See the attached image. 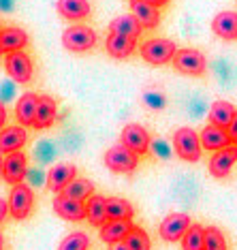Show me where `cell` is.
Returning a JSON list of instances; mask_svg holds the SVG:
<instances>
[{
  "instance_id": "cell-1",
  "label": "cell",
  "mask_w": 237,
  "mask_h": 250,
  "mask_svg": "<svg viewBox=\"0 0 237 250\" xmlns=\"http://www.w3.org/2000/svg\"><path fill=\"white\" fill-rule=\"evenodd\" d=\"M173 150H176V154L182 158V161L197 163L203 152L201 135H197V130L190 126H179L176 133H173Z\"/></svg>"
},
{
  "instance_id": "cell-2",
  "label": "cell",
  "mask_w": 237,
  "mask_h": 250,
  "mask_svg": "<svg viewBox=\"0 0 237 250\" xmlns=\"http://www.w3.org/2000/svg\"><path fill=\"white\" fill-rule=\"evenodd\" d=\"M139 54L145 62L160 66V64H167V62H173L178 47L171 39H150V41H145L139 47Z\"/></svg>"
},
{
  "instance_id": "cell-3",
  "label": "cell",
  "mask_w": 237,
  "mask_h": 250,
  "mask_svg": "<svg viewBox=\"0 0 237 250\" xmlns=\"http://www.w3.org/2000/svg\"><path fill=\"white\" fill-rule=\"evenodd\" d=\"M62 45H64L69 52H75V54L90 52V49L97 45V32L90 26H83V24L69 26L62 32Z\"/></svg>"
},
{
  "instance_id": "cell-4",
  "label": "cell",
  "mask_w": 237,
  "mask_h": 250,
  "mask_svg": "<svg viewBox=\"0 0 237 250\" xmlns=\"http://www.w3.org/2000/svg\"><path fill=\"white\" fill-rule=\"evenodd\" d=\"M139 165V154H135L133 150H128L126 146L118 144L111 146L105 152V167L114 173H133Z\"/></svg>"
},
{
  "instance_id": "cell-5",
  "label": "cell",
  "mask_w": 237,
  "mask_h": 250,
  "mask_svg": "<svg viewBox=\"0 0 237 250\" xmlns=\"http://www.w3.org/2000/svg\"><path fill=\"white\" fill-rule=\"evenodd\" d=\"M173 66H176L178 73H184V75H190V77H201L207 69V60L199 49L184 47V49H178L176 58H173Z\"/></svg>"
},
{
  "instance_id": "cell-6",
  "label": "cell",
  "mask_w": 237,
  "mask_h": 250,
  "mask_svg": "<svg viewBox=\"0 0 237 250\" xmlns=\"http://www.w3.org/2000/svg\"><path fill=\"white\" fill-rule=\"evenodd\" d=\"M32 206H35V192L28 184H13L9 192V209L15 220H24L30 216Z\"/></svg>"
},
{
  "instance_id": "cell-7",
  "label": "cell",
  "mask_w": 237,
  "mask_h": 250,
  "mask_svg": "<svg viewBox=\"0 0 237 250\" xmlns=\"http://www.w3.org/2000/svg\"><path fill=\"white\" fill-rule=\"evenodd\" d=\"M4 71L9 73V77L18 83H28L32 79L35 66H32L30 56L24 52H13L4 54Z\"/></svg>"
},
{
  "instance_id": "cell-8",
  "label": "cell",
  "mask_w": 237,
  "mask_h": 250,
  "mask_svg": "<svg viewBox=\"0 0 237 250\" xmlns=\"http://www.w3.org/2000/svg\"><path fill=\"white\" fill-rule=\"evenodd\" d=\"M190 216L188 214H169L165 220L158 227V235L162 237L165 242L173 244V242H182L184 233L190 229Z\"/></svg>"
},
{
  "instance_id": "cell-9",
  "label": "cell",
  "mask_w": 237,
  "mask_h": 250,
  "mask_svg": "<svg viewBox=\"0 0 237 250\" xmlns=\"http://www.w3.org/2000/svg\"><path fill=\"white\" fill-rule=\"evenodd\" d=\"M120 144L126 146L128 150H133L135 154H145V152L150 150V133L145 130V126H141V124H126V126L122 128V135H120Z\"/></svg>"
},
{
  "instance_id": "cell-10",
  "label": "cell",
  "mask_w": 237,
  "mask_h": 250,
  "mask_svg": "<svg viewBox=\"0 0 237 250\" xmlns=\"http://www.w3.org/2000/svg\"><path fill=\"white\" fill-rule=\"evenodd\" d=\"M28 175V158L24 152H11L2 158V180L9 184H21Z\"/></svg>"
},
{
  "instance_id": "cell-11",
  "label": "cell",
  "mask_w": 237,
  "mask_h": 250,
  "mask_svg": "<svg viewBox=\"0 0 237 250\" xmlns=\"http://www.w3.org/2000/svg\"><path fill=\"white\" fill-rule=\"evenodd\" d=\"M237 163V146L235 144H231L227 147H222V150H216L212 154L210 158V173L214 175V178H218V180H222V178H227V175L231 173V169H233V165Z\"/></svg>"
},
{
  "instance_id": "cell-12",
  "label": "cell",
  "mask_w": 237,
  "mask_h": 250,
  "mask_svg": "<svg viewBox=\"0 0 237 250\" xmlns=\"http://www.w3.org/2000/svg\"><path fill=\"white\" fill-rule=\"evenodd\" d=\"M54 212L64 220H71V223H79V220L86 218V203L77 201V199H71L66 195L58 192V197L54 199Z\"/></svg>"
},
{
  "instance_id": "cell-13",
  "label": "cell",
  "mask_w": 237,
  "mask_h": 250,
  "mask_svg": "<svg viewBox=\"0 0 237 250\" xmlns=\"http://www.w3.org/2000/svg\"><path fill=\"white\" fill-rule=\"evenodd\" d=\"M77 178V167L71 163H58L47 171V188L54 192H62L73 180Z\"/></svg>"
},
{
  "instance_id": "cell-14",
  "label": "cell",
  "mask_w": 237,
  "mask_h": 250,
  "mask_svg": "<svg viewBox=\"0 0 237 250\" xmlns=\"http://www.w3.org/2000/svg\"><path fill=\"white\" fill-rule=\"evenodd\" d=\"M212 30L224 41H237V13L235 11H220L212 20Z\"/></svg>"
},
{
  "instance_id": "cell-15",
  "label": "cell",
  "mask_w": 237,
  "mask_h": 250,
  "mask_svg": "<svg viewBox=\"0 0 237 250\" xmlns=\"http://www.w3.org/2000/svg\"><path fill=\"white\" fill-rule=\"evenodd\" d=\"M39 99L41 96L35 92H26L20 96L18 105H15V118L21 126H35V118H37V109H39Z\"/></svg>"
},
{
  "instance_id": "cell-16",
  "label": "cell",
  "mask_w": 237,
  "mask_h": 250,
  "mask_svg": "<svg viewBox=\"0 0 237 250\" xmlns=\"http://www.w3.org/2000/svg\"><path fill=\"white\" fill-rule=\"evenodd\" d=\"M28 35L26 30L21 28H15V26H4L0 30V49L2 54H13V52H21V49L28 45Z\"/></svg>"
},
{
  "instance_id": "cell-17",
  "label": "cell",
  "mask_w": 237,
  "mask_h": 250,
  "mask_svg": "<svg viewBox=\"0 0 237 250\" xmlns=\"http://www.w3.org/2000/svg\"><path fill=\"white\" fill-rule=\"evenodd\" d=\"M201 144H203V150H210V152L222 150V147L231 146L229 130L222 126H216V124H207L201 130Z\"/></svg>"
},
{
  "instance_id": "cell-18",
  "label": "cell",
  "mask_w": 237,
  "mask_h": 250,
  "mask_svg": "<svg viewBox=\"0 0 237 250\" xmlns=\"http://www.w3.org/2000/svg\"><path fill=\"white\" fill-rule=\"evenodd\" d=\"M131 13L139 20V24L145 30H152L160 24V11L154 4H148L143 0H131Z\"/></svg>"
},
{
  "instance_id": "cell-19",
  "label": "cell",
  "mask_w": 237,
  "mask_h": 250,
  "mask_svg": "<svg viewBox=\"0 0 237 250\" xmlns=\"http://www.w3.org/2000/svg\"><path fill=\"white\" fill-rule=\"evenodd\" d=\"M135 47H137V39H131V37H122V35H111L105 39V49L111 58H118V60H124L128 58Z\"/></svg>"
},
{
  "instance_id": "cell-20",
  "label": "cell",
  "mask_w": 237,
  "mask_h": 250,
  "mask_svg": "<svg viewBox=\"0 0 237 250\" xmlns=\"http://www.w3.org/2000/svg\"><path fill=\"white\" fill-rule=\"evenodd\" d=\"M133 223L131 220H107V223L100 227V240L105 244H118L124 242L128 237V233L133 231Z\"/></svg>"
},
{
  "instance_id": "cell-21",
  "label": "cell",
  "mask_w": 237,
  "mask_h": 250,
  "mask_svg": "<svg viewBox=\"0 0 237 250\" xmlns=\"http://www.w3.org/2000/svg\"><path fill=\"white\" fill-rule=\"evenodd\" d=\"M28 133L26 126H2V133H0V150L2 154H11V152H18L21 146L26 144Z\"/></svg>"
},
{
  "instance_id": "cell-22",
  "label": "cell",
  "mask_w": 237,
  "mask_h": 250,
  "mask_svg": "<svg viewBox=\"0 0 237 250\" xmlns=\"http://www.w3.org/2000/svg\"><path fill=\"white\" fill-rule=\"evenodd\" d=\"M56 113H58V103L52 96L43 94L39 99V109H37V118H35V128L39 130H47L54 126L56 122Z\"/></svg>"
},
{
  "instance_id": "cell-23",
  "label": "cell",
  "mask_w": 237,
  "mask_h": 250,
  "mask_svg": "<svg viewBox=\"0 0 237 250\" xmlns=\"http://www.w3.org/2000/svg\"><path fill=\"white\" fill-rule=\"evenodd\" d=\"M86 220L92 227H103L107 220H109V214H107V197L94 192V195L88 199L86 201Z\"/></svg>"
},
{
  "instance_id": "cell-24",
  "label": "cell",
  "mask_w": 237,
  "mask_h": 250,
  "mask_svg": "<svg viewBox=\"0 0 237 250\" xmlns=\"http://www.w3.org/2000/svg\"><path fill=\"white\" fill-rule=\"evenodd\" d=\"M58 13L69 21H81L90 15V2L88 0H58L56 4Z\"/></svg>"
},
{
  "instance_id": "cell-25",
  "label": "cell",
  "mask_w": 237,
  "mask_h": 250,
  "mask_svg": "<svg viewBox=\"0 0 237 250\" xmlns=\"http://www.w3.org/2000/svg\"><path fill=\"white\" fill-rule=\"evenodd\" d=\"M143 30V26L139 24V20L135 15H120L116 18L114 21L109 24V32L111 35H122V37H131V39H137Z\"/></svg>"
},
{
  "instance_id": "cell-26",
  "label": "cell",
  "mask_w": 237,
  "mask_h": 250,
  "mask_svg": "<svg viewBox=\"0 0 237 250\" xmlns=\"http://www.w3.org/2000/svg\"><path fill=\"white\" fill-rule=\"evenodd\" d=\"M237 109L227 101H216L212 107H210V124H216V126H222V128H229L231 122H233Z\"/></svg>"
},
{
  "instance_id": "cell-27",
  "label": "cell",
  "mask_w": 237,
  "mask_h": 250,
  "mask_svg": "<svg viewBox=\"0 0 237 250\" xmlns=\"http://www.w3.org/2000/svg\"><path fill=\"white\" fill-rule=\"evenodd\" d=\"M107 214L109 220H133L135 209L122 197H107Z\"/></svg>"
},
{
  "instance_id": "cell-28",
  "label": "cell",
  "mask_w": 237,
  "mask_h": 250,
  "mask_svg": "<svg viewBox=\"0 0 237 250\" xmlns=\"http://www.w3.org/2000/svg\"><path fill=\"white\" fill-rule=\"evenodd\" d=\"M62 195L77 199V201H83V199H90L94 195V184L86 178H75L64 190H62Z\"/></svg>"
},
{
  "instance_id": "cell-29",
  "label": "cell",
  "mask_w": 237,
  "mask_h": 250,
  "mask_svg": "<svg viewBox=\"0 0 237 250\" xmlns=\"http://www.w3.org/2000/svg\"><path fill=\"white\" fill-rule=\"evenodd\" d=\"M205 246V227L190 225V229L182 237V250H203Z\"/></svg>"
},
{
  "instance_id": "cell-30",
  "label": "cell",
  "mask_w": 237,
  "mask_h": 250,
  "mask_svg": "<svg viewBox=\"0 0 237 250\" xmlns=\"http://www.w3.org/2000/svg\"><path fill=\"white\" fill-rule=\"evenodd\" d=\"M88 248H90V237L83 231L69 233L58 246V250H88Z\"/></svg>"
},
{
  "instance_id": "cell-31",
  "label": "cell",
  "mask_w": 237,
  "mask_h": 250,
  "mask_svg": "<svg viewBox=\"0 0 237 250\" xmlns=\"http://www.w3.org/2000/svg\"><path fill=\"white\" fill-rule=\"evenodd\" d=\"M124 242H126V246L131 250H152L150 235L141 227H133V231L128 233V237Z\"/></svg>"
},
{
  "instance_id": "cell-32",
  "label": "cell",
  "mask_w": 237,
  "mask_h": 250,
  "mask_svg": "<svg viewBox=\"0 0 237 250\" xmlns=\"http://www.w3.org/2000/svg\"><path fill=\"white\" fill-rule=\"evenodd\" d=\"M203 250H229L227 240L218 227H205V246Z\"/></svg>"
},
{
  "instance_id": "cell-33",
  "label": "cell",
  "mask_w": 237,
  "mask_h": 250,
  "mask_svg": "<svg viewBox=\"0 0 237 250\" xmlns=\"http://www.w3.org/2000/svg\"><path fill=\"white\" fill-rule=\"evenodd\" d=\"M145 103L152 107H162L165 105V99H162L160 94H145Z\"/></svg>"
},
{
  "instance_id": "cell-34",
  "label": "cell",
  "mask_w": 237,
  "mask_h": 250,
  "mask_svg": "<svg viewBox=\"0 0 237 250\" xmlns=\"http://www.w3.org/2000/svg\"><path fill=\"white\" fill-rule=\"evenodd\" d=\"M227 130H229V137H231V144H235V146H237V113H235L233 122H231V126H229Z\"/></svg>"
},
{
  "instance_id": "cell-35",
  "label": "cell",
  "mask_w": 237,
  "mask_h": 250,
  "mask_svg": "<svg viewBox=\"0 0 237 250\" xmlns=\"http://www.w3.org/2000/svg\"><path fill=\"white\" fill-rule=\"evenodd\" d=\"M109 250H131L126 246V242H118V244H111Z\"/></svg>"
},
{
  "instance_id": "cell-36",
  "label": "cell",
  "mask_w": 237,
  "mask_h": 250,
  "mask_svg": "<svg viewBox=\"0 0 237 250\" xmlns=\"http://www.w3.org/2000/svg\"><path fill=\"white\" fill-rule=\"evenodd\" d=\"M143 2H148V4H154V7H158V9H160V7H165V4L169 2V0H143Z\"/></svg>"
},
{
  "instance_id": "cell-37",
  "label": "cell",
  "mask_w": 237,
  "mask_h": 250,
  "mask_svg": "<svg viewBox=\"0 0 237 250\" xmlns=\"http://www.w3.org/2000/svg\"><path fill=\"white\" fill-rule=\"evenodd\" d=\"M7 206H9V201L4 199V201H2V216H0V220H7Z\"/></svg>"
},
{
  "instance_id": "cell-38",
  "label": "cell",
  "mask_w": 237,
  "mask_h": 250,
  "mask_svg": "<svg viewBox=\"0 0 237 250\" xmlns=\"http://www.w3.org/2000/svg\"><path fill=\"white\" fill-rule=\"evenodd\" d=\"M0 120H2V124H4V120H7V109H4V105L0 107Z\"/></svg>"
}]
</instances>
